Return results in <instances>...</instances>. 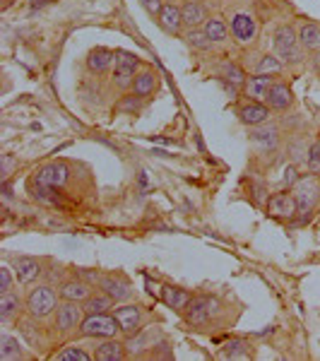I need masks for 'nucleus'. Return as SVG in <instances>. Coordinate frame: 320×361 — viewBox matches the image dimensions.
Instances as JSON below:
<instances>
[{"mask_svg":"<svg viewBox=\"0 0 320 361\" xmlns=\"http://www.w3.org/2000/svg\"><path fill=\"white\" fill-rule=\"evenodd\" d=\"M222 73H224V78L229 80L231 85H243V82H246V73H243V70L238 68L236 63H231V61L222 63Z\"/></svg>","mask_w":320,"mask_h":361,"instance_id":"36","label":"nucleus"},{"mask_svg":"<svg viewBox=\"0 0 320 361\" xmlns=\"http://www.w3.org/2000/svg\"><path fill=\"white\" fill-rule=\"evenodd\" d=\"M156 22L164 29L166 34H181L183 32V15H181V5L176 3H164L161 13L156 15Z\"/></svg>","mask_w":320,"mask_h":361,"instance_id":"18","label":"nucleus"},{"mask_svg":"<svg viewBox=\"0 0 320 361\" xmlns=\"http://www.w3.org/2000/svg\"><path fill=\"white\" fill-rule=\"evenodd\" d=\"M185 42H188L190 49H195V51H209L212 49V42H209V37L205 34V29H188L185 32Z\"/></svg>","mask_w":320,"mask_h":361,"instance_id":"32","label":"nucleus"},{"mask_svg":"<svg viewBox=\"0 0 320 361\" xmlns=\"http://www.w3.org/2000/svg\"><path fill=\"white\" fill-rule=\"evenodd\" d=\"M222 357H229V359H246L251 357V345H248L246 340H241V337H236V340H229V345L222 352Z\"/></svg>","mask_w":320,"mask_h":361,"instance_id":"33","label":"nucleus"},{"mask_svg":"<svg viewBox=\"0 0 320 361\" xmlns=\"http://www.w3.org/2000/svg\"><path fill=\"white\" fill-rule=\"evenodd\" d=\"M34 178L44 185H51V188H63L70 178V166L66 161H49L34 173Z\"/></svg>","mask_w":320,"mask_h":361,"instance_id":"13","label":"nucleus"},{"mask_svg":"<svg viewBox=\"0 0 320 361\" xmlns=\"http://www.w3.org/2000/svg\"><path fill=\"white\" fill-rule=\"evenodd\" d=\"M10 3H13V0H3V8H10Z\"/></svg>","mask_w":320,"mask_h":361,"instance_id":"43","label":"nucleus"},{"mask_svg":"<svg viewBox=\"0 0 320 361\" xmlns=\"http://www.w3.org/2000/svg\"><path fill=\"white\" fill-rule=\"evenodd\" d=\"M13 270L17 275V282L29 287V284H34L44 275V263L39 258H32V255H15Z\"/></svg>","mask_w":320,"mask_h":361,"instance_id":"11","label":"nucleus"},{"mask_svg":"<svg viewBox=\"0 0 320 361\" xmlns=\"http://www.w3.org/2000/svg\"><path fill=\"white\" fill-rule=\"evenodd\" d=\"M181 15H183L185 29H200V27H205V22L209 20L207 5L200 3V0H185L181 5Z\"/></svg>","mask_w":320,"mask_h":361,"instance_id":"17","label":"nucleus"},{"mask_svg":"<svg viewBox=\"0 0 320 361\" xmlns=\"http://www.w3.org/2000/svg\"><path fill=\"white\" fill-rule=\"evenodd\" d=\"M272 85H275L272 75H253V78H246V82H243V94L248 99H255V102H265Z\"/></svg>","mask_w":320,"mask_h":361,"instance_id":"22","label":"nucleus"},{"mask_svg":"<svg viewBox=\"0 0 320 361\" xmlns=\"http://www.w3.org/2000/svg\"><path fill=\"white\" fill-rule=\"evenodd\" d=\"M140 58L130 51H116V66H113V87H118L121 92L133 90L137 73H140Z\"/></svg>","mask_w":320,"mask_h":361,"instance_id":"4","label":"nucleus"},{"mask_svg":"<svg viewBox=\"0 0 320 361\" xmlns=\"http://www.w3.org/2000/svg\"><path fill=\"white\" fill-rule=\"evenodd\" d=\"M113 316L118 320L123 337H133L140 328H142L144 311H142V306H137V304H121L113 308Z\"/></svg>","mask_w":320,"mask_h":361,"instance_id":"8","label":"nucleus"},{"mask_svg":"<svg viewBox=\"0 0 320 361\" xmlns=\"http://www.w3.org/2000/svg\"><path fill=\"white\" fill-rule=\"evenodd\" d=\"M61 294H56L49 284H37L34 289H29L27 299H25V311L27 316H32L34 320H44L49 316H54L61 306Z\"/></svg>","mask_w":320,"mask_h":361,"instance_id":"1","label":"nucleus"},{"mask_svg":"<svg viewBox=\"0 0 320 361\" xmlns=\"http://www.w3.org/2000/svg\"><path fill=\"white\" fill-rule=\"evenodd\" d=\"M265 104L272 111H287V109H292V104H294L292 87H287L284 82H275L270 87V92H267Z\"/></svg>","mask_w":320,"mask_h":361,"instance_id":"19","label":"nucleus"},{"mask_svg":"<svg viewBox=\"0 0 320 361\" xmlns=\"http://www.w3.org/2000/svg\"><path fill=\"white\" fill-rule=\"evenodd\" d=\"M296 180H299V173H296V169H294V166H287V169H284V178H282L284 190H292Z\"/></svg>","mask_w":320,"mask_h":361,"instance_id":"41","label":"nucleus"},{"mask_svg":"<svg viewBox=\"0 0 320 361\" xmlns=\"http://www.w3.org/2000/svg\"><path fill=\"white\" fill-rule=\"evenodd\" d=\"M164 340L159 333V328H140L135 335L133 337H128V354L130 357H140V354H144V352H152V349L159 345V342Z\"/></svg>","mask_w":320,"mask_h":361,"instance_id":"12","label":"nucleus"},{"mask_svg":"<svg viewBox=\"0 0 320 361\" xmlns=\"http://www.w3.org/2000/svg\"><path fill=\"white\" fill-rule=\"evenodd\" d=\"M272 46H275V56L282 63H289V66H296V63L304 61V46L299 42V34H296L294 27L282 25L275 29L272 34Z\"/></svg>","mask_w":320,"mask_h":361,"instance_id":"2","label":"nucleus"},{"mask_svg":"<svg viewBox=\"0 0 320 361\" xmlns=\"http://www.w3.org/2000/svg\"><path fill=\"white\" fill-rule=\"evenodd\" d=\"M22 308H25V301H22V296L15 292H5L0 294V320L3 323H10V320H17L22 313Z\"/></svg>","mask_w":320,"mask_h":361,"instance_id":"24","label":"nucleus"},{"mask_svg":"<svg viewBox=\"0 0 320 361\" xmlns=\"http://www.w3.org/2000/svg\"><path fill=\"white\" fill-rule=\"evenodd\" d=\"M253 142H263V145H275L277 142V130L275 128H263V130L253 133Z\"/></svg>","mask_w":320,"mask_h":361,"instance_id":"37","label":"nucleus"},{"mask_svg":"<svg viewBox=\"0 0 320 361\" xmlns=\"http://www.w3.org/2000/svg\"><path fill=\"white\" fill-rule=\"evenodd\" d=\"M229 29H231V37H234L238 44H251L253 39L258 37V20H255L251 13L241 10V13L231 15Z\"/></svg>","mask_w":320,"mask_h":361,"instance_id":"9","label":"nucleus"},{"mask_svg":"<svg viewBox=\"0 0 320 361\" xmlns=\"http://www.w3.org/2000/svg\"><path fill=\"white\" fill-rule=\"evenodd\" d=\"M270 114H272V109L267 106L265 102H255V99H246V102L236 109V116L241 118V123L248 128H258L267 123Z\"/></svg>","mask_w":320,"mask_h":361,"instance_id":"10","label":"nucleus"},{"mask_svg":"<svg viewBox=\"0 0 320 361\" xmlns=\"http://www.w3.org/2000/svg\"><path fill=\"white\" fill-rule=\"evenodd\" d=\"M17 166V161L13 159L10 154H3V180L10 178V173H13V169Z\"/></svg>","mask_w":320,"mask_h":361,"instance_id":"42","label":"nucleus"},{"mask_svg":"<svg viewBox=\"0 0 320 361\" xmlns=\"http://www.w3.org/2000/svg\"><path fill=\"white\" fill-rule=\"evenodd\" d=\"M13 289H15L13 272H10V267L5 265L3 270H0V294H5V292H13Z\"/></svg>","mask_w":320,"mask_h":361,"instance_id":"38","label":"nucleus"},{"mask_svg":"<svg viewBox=\"0 0 320 361\" xmlns=\"http://www.w3.org/2000/svg\"><path fill=\"white\" fill-rule=\"evenodd\" d=\"M161 301H164L171 311L183 313L185 306H188V301H190V294L181 287H164L161 289Z\"/></svg>","mask_w":320,"mask_h":361,"instance_id":"27","label":"nucleus"},{"mask_svg":"<svg viewBox=\"0 0 320 361\" xmlns=\"http://www.w3.org/2000/svg\"><path fill=\"white\" fill-rule=\"evenodd\" d=\"M82 306H85V313H113L116 299L101 289V292H92L90 296H87V299L82 301Z\"/></svg>","mask_w":320,"mask_h":361,"instance_id":"26","label":"nucleus"},{"mask_svg":"<svg viewBox=\"0 0 320 361\" xmlns=\"http://www.w3.org/2000/svg\"><path fill=\"white\" fill-rule=\"evenodd\" d=\"M113 66H116V54L104 49V46H97V49H92L87 54V68L94 75H106Z\"/></svg>","mask_w":320,"mask_h":361,"instance_id":"21","label":"nucleus"},{"mask_svg":"<svg viewBox=\"0 0 320 361\" xmlns=\"http://www.w3.org/2000/svg\"><path fill=\"white\" fill-rule=\"evenodd\" d=\"M99 289H104L109 296H113L116 304H121V301H128L133 294V287L130 282L121 275V272H109V275H101L99 277Z\"/></svg>","mask_w":320,"mask_h":361,"instance_id":"14","label":"nucleus"},{"mask_svg":"<svg viewBox=\"0 0 320 361\" xmlns=\"http://www.w3.org/2000/svg\"><path fill=\"white\" fill-rule=\"evenodd\" d=\"M156 85H159V78L152 68H142L137 73L135 82H133V94L140 99H149L156 92Z\"/></svg>","mask_w":320,"mask_h":361,"instance_id":"23","label":"nucleus"},{"mask_svg":"<svg viewBox=\"0 0 320 361\" xmlns=\"http://www.w3.org/2000/svg\"><path fill=\"white\" fill-rule=\"evenodd\" d=\"M292 195L296 200V207H299V212H311L313 207H316L318 197H320V183H318V176H313V173H308L306 178H301L294 183L292 188Z\"/></svg>","mask_w":320,"mask_h":361,"instance_id":"7","label":"nucleus"},{"mask_svg":"<svg viewBox=\"0 0 320 361\" xmlns=\"http://www.w3.org/2000/svg\"><path fill=\"white\" fill-rule=\"evenodd\" d=\"M25 357L22 352V342L17 337H10V335H3L0 337V359L3 361H17Z\"/></svg>","mask_w":320,"mask_h":361,"instance_id":"29","label":"nucleus"},{"mask_svg":"<svg viewBox=\"0 0 320 361\" xmlns=\"http://www.w3.org/2000/svg\"><path fill=\"white\" fill-rule=\"evenodd\" d=\"M296 34H299V42L304 46V51L320 54V25H316V22H301Z\"/></svg>","mask_w":320,"mask_h":361,"instance_id":"25","label":"nucleus"},{"mask_svg":"<svg viewBox=\"0 0 320 361\" xmlns=\"http://www.w3.org/2000/svg\"><path fill=\"white\" fill-rule=\"evenodd\" d=\"M58 294H61V299H66V301H80V304H82L87 296L92 294V284L82 277H70L61 284Z\"/></svg>","mask_w":320,"mask_h":361,"instance_id":"20","label":"nucleus"},{"mask_svg":"<svg viewBox=\"0 0 320 361\" xmlns=\"http://www.w3.org/2000/svg\"><path fill=\"white\" fill-rule=\"evenodd\" d=\"M80 335L87 340H106V337H121L123 333L113 313H87L80 325Z\"/></svg>","mask_w":320,"mask_h":361,"instance_id":"3","label":"nucleus"},{"mask_svg":"<svg viewBox=\"0 0 320 361\" xmlns=\"http://www.w3.org/2000/svg\"><path fill=\"white\" fill-rule=\"evenodd\" d=\"M85 306L80 301H61L56 311V330L61 335H73V333H80V325L85 320Z\"/></svg>","mask_w":320,"mask_h":361,"instance_id":"5","label":"nucleus"},{"mask_svg":"<svg viewBox=\"0 0 320 361\" xmlns=\"http://www.w3.org/2000/svg\"><path fill=\"white\" fill-rule=\"evenodd\" d=\"M217 311V299L209 294H193L185 306V320L195 328H205V325L212 320V313Z\"/></svg>","mask_w":320,"mask_h":361,"instance_id":"6","label":"nucleus"},{"mask_svg":"<svg viewBox=\"0 0 320 361\" xmlns=\"http://www.w3.org/2000/svg\"><path fill=\"white\" fill-rule=\"evenodd\" d=\"M306 169H308V173H313V176H320V140H316V142L308 147Z\"/></svg>","mask_w":320,"mask_h":361,"instance_id":"35","label":"nucleus"},{"mask_svg":"<svg viewBox=\"0 0 320 361\" xmlns=\"http://www.w3.org/2000/svg\"><path fill=\"white\" fill-rule=\"evenodd\" d=\"M267 212H270V217H275V219H292V217H296L299 207H296V200H294L292 190H279V193L270 195V200H267Z\"/></svg>","mask_w":320,"mask_h":361,"instance_id":"15","label":"nucleus"},{"mask_svg":"<svg viewBox=\"0 0 320 361\" xmlns=\"http://www.w3.org/2000/svg\"><path fill=\"white\" fill-rule=\"evenodd\" d=\"M202 29H205V34L212 44H224L226 39H229V27H226V22L222 17H209Z\"/></svg>","mask_w":320,"mask_h":361,"instance_id":"28","label":"nucleus"},{"mask_svg":"<svg viewBox=\"0 0 320 361\" xmlns=\"http://www.w3.org/2000/svg\"><path fill=\"white\" fill-rule=\"evenodd\" d=\"M140 5H142L152 17H156L161 13V8H164V0H140Z\"/></svg>","mask_w":320,"mask_h":361,"instance_id":"40","label":"nucleus"},{"mask_svg":"<svg viewBox=\"0 0 320 361\" xmlns=\"http://www.w3.org/2000/svg\"><path fill=\"white\" fill-rule=\"evenodd\" d=\"M54 359L56 361H92L94 359V354L85 352V349L78 347V345H70V347H63L61 352H56Z\"/></svg>","mask_w":320,"mask_h":361,"instance_id":"30","label":"nucleus"},{"mask_svg":"<svg viewBox=\"0 0 320 361\" xmlns=\"http://www.w3.org/2000/svg\"><path fill=\"white\" fill-rule=\"evenodd\" d=\"M142 102H144V99H140V97H135V94H130V97H125V99H123V104H121V109H125V111L137 114V111H140V106H142Z\"/></svg>","mask_w":320,"mask_h":361,"instance_id":"39","label":"nucleus"},{"mask_svg":"<svg viewBox=\"0 0 320 361\" xmlns=\"http://www.w3.org/2000/svg\"><path fill=\"white\" fill-rule=\"evenodd\" d=\"M29 193H32L34 200H39V202H54V200H56V188L39 183L37 178L29 180Z\"/></svg>","mask_w":320,"mask_h":361,"instance_id":"34","label":"nucleus"},{"mask_svg":"<svg viewBox=\"0 0 320 361\" xmlns=\"http://www.w3.org/2000/svg\"><path fill=\"white\" fill-rule=\"evenodd\" d=\"M284 68V63L279 61L275 54H265L255 66V75H279Z\"/></svg>","mask_w":320,"mask_h":361,"instance_id":"31","label":"nucleus"},{"mask_svg":"<svg viewBox=\"0 0 320 361\" xmlns=\"http://www.w3.org/2000/svg\"><path fill=\"white\" fill-rule=\"evenodd\" d=\"M128 357H130V354H128V345L121 342L118 337H106V340H101L94 347L97 361H123Z\"/></svg>","mask_w":320,"mask_h":361,"instance_id":"16","label":"nucleus"}]
</instances>
